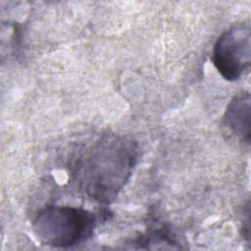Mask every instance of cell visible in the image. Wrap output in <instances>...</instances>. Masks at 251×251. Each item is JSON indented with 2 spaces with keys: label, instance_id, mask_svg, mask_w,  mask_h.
I'll list each match as a JSON object with an SVG mask.
<instances>
[{
  "label": "cell",
  "instance_id": "obj_2",
  "mask_svg": "<svg viewBox=\"0 0 251 251\" xmlns=\"http://www.w3.org/2000/svg\"><path fill=\"white\" fill-rule=\"evenodd\" d=\"M96 216L83 208L53 205L40 210L32 223L35 237L43 244L69 248L87 240L96 226Z\"/></svg>",
  "mask_w": 251,
  "mask_h": 251
},
{
  "label": "cell",
  "instance_id": "obj_3",
  "mask_svg": "<svg viewBox=\"0 0 251 251\" xmlns=\"http://www.w3.org/2000/svg\"><path fill=\"white\" fill-rule=\"evenodd\" d=\"M212 61L226 80L239 79L251 63V30L245 24H237L224 31L215 42Z\"/></svg>",
  "mask_w": 251,
  "mask_h": 251
},
{
  "label": "cell",
  "instance_id": "obj_1",
  "mask_svg": "<svg viewBox=\"0 0 251 251\" xmlns=\"http://www.w3.org/2000/svg\"><path fill=\"white\" fill-rule=\"evenodd\" d=\"M136 160L133 141L104 134L80 155L75 171L78 185L95 201L110 203L126 185Z\"/></svg>",
  "mask_w": 251,
  "mask_h": 251
},
{
  "label": "cell",
  "instance_id": "obj_4",
  "mask_svg": "<svg viewBox=\"0 0 251 251\" xmlns=\"http://www.w3.org/2000/svg\"><path fill=\"white\" fill-rule=\"evenodd\" d=\"M250 104L249 92L238 93L230 100L224 115L226 126L247 143L250 141Z\"/></svg>",
  "mask_w": 251,
  "mask_h": 251
}]
</instances>
